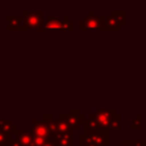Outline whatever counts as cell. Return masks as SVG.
Instances as JSON below:
<instances>
[{"instance_id":"cell-1","label":"cell","mask_w":146,"mask_h":146,"mask_svg":"<svg viewBox=\"0 0 146 146\" xmlns=\"http://www.w3.org/2000/svg\"><path fill=\"white\" fill-rule=\"evenodd\" d=\"M80 31H106L105 16L96 15L95 10H90L89 14L79 22Z\"/></svg>"},{"instance_id":"cell-2","label":"cell","mask_w":146,"mask_h":146,"mask_svg":"<svg viewBox=\"0 0 146 146\" xmlns=\"http://www.w3.org/2000/svg\"><path fill=\"white\" fill-rule=\"evenodd\" d=\"M73 31L74 30V22L70 18L68 15H64L62 18L58 16L49 15L46 23H43L42 31Z\"/></svg>"},{"instance_id":"cell-3","label":"cell","mask_w":146,"mask_h":146,"mask_svg":"<svg viewBox=\"0 0 146 146\" xmlns=\"http://www.w3.org/2000/svg\"><path fill=\"white\" fill-rule=\"evenodd\" d=\"M23 25L26 30H35L42 31L43 27V11L42 10H23Z\"/></svg>"},{"instance_id":"cell-4","label":"cell","mask_w":146,"mask_h":146,"mask_svg":"<svg viewBox=\"0 0 146 146\" xmlns=\"http://www.w3.org/2000/svg\"><path fill=\"white\" fill-rule=\"evenodd\" d=\"M116 113L115 108H99L96 112H94L92 114H90L89 116L91 119H94V121L96 122L98 129L100 130H110V125L111 122L113 120L114 114Z\"/></svg>"},{"instance_id":"cell-5","label":"cell","mask_w":146,"mask_h":146,"mask_svg":"<svg viewBox=\"0 0 146 146\" xmlns=\"http://www.w3.org/2000/svg\"><path fill=\"white\" fill-rule=\"evenodd\" d=\"M84 138L95 144L96 146H107L111 144V131L110 130H90V131H83L82 133Z\"/></svg>"},{"instance_id":"cell-6","label":"cell","mask_w":146,"mask_h":146,"mask_svg":"<svg viewBox=\"0 0 146 146\" xmlns=\"http://www.w3.org/2000/svg\"><path fill=\"white\" fill-rule=\"evenodd\" d=\"M58 117L63 119L73 130H78L80 129V125H81L82 120L84 119V115L80 113L78 108H71L67 114H59Z\"/></svg>"},{"instance_id":"cell-7","label":"cell","mask_w":146,"mask_h":146,"mask_svg":"<svg viewBox=\"0 0 146 146\" xmlns=\"http://www.w3.org/2000/svg\"><path fill=\"white\" fill-rule=\"evenodd\" d=\"M33 124V129H32V135L33 136H38V137H42L47 140H51L52 139V132L49 128V125L44 122H42L41 120H33L32 121Z\"/></svg>"},{"instance_id":"cell-8","label":"cell","mask_w":146,"mask_h":146,"mask_svg":"<svg viewBox=\"0 0 146 146\" xmlns=\"http://www.w3.org/2000/svg\"><path fill=\"white\" fill-rule=\"evenodd\" d=\"M49 128L51 132H57V133H74V130L63 120V119H55L50 124Z\"/></svg>"},{"instance_id":"cell-9","label":"cell","mask_w":146,"mask_h":146,"mask_svg":"<svg viewBox=\"0 0 146 146\" xmlns=\"http://www.w3.org/2000/svg\"><path fill=\"white\" fill-rule=\"evenodd\" d=\"M7 31H26L24 25L22 24L23 17L22 15H7Z\"/></svg>"},{"instance_id":"cell-10","label":"cell","mask_w":146,"mask_h":146,"mask_svg":"<svg viewBox=\"0 0 146 146\" xmlns=\"http://www.w3.org/2000/svg\"><path fill=\"white\" fill-rule=\"evenodd\" d=\"M57 146H74L73 133H52V139Z\"/></svg>"},{"instance_id":"cell-11","label":"cell","mask_w":146,"mask_h":146,"mask_svg":"<svg viewBox=\"0 0 146 146\" xmlns=\"http://www.w3.org/2000/svg\"><path fill=\"white\" fill-rule=\"evenodd\" d=\"M17 125L11 121V120H3L0 119V131L10 136V137H15L17 133Z\"/></svg>"},{"instance_id":"cell-12","label":"cell","mask_w":146,"mask_h":146,"mask_svg":"<svg viewBox=\"0 0 146 146\" xmlns=\"http://www.w3.org/2000/svg\"><path fill=\"white\" fill-rule=\"evenodd\" d=\"M16 139L18 140L21 146H31L32 144V132L29 130H17Z\"/></svg>"},{"instance_id":"cell-13","label":"cell","mask_w":146,"mask_h":146,"mask_svg":"<svg viewBox=\"0 0 146 146\" xmlns=\"http://www.w3.org/2000/svg\"><path fill=\"white\" fill-rule=\"evenodd\" d=\"M105 27L106 31H121V25L119 21L111 13L107 16H105Z\"/></svg>"},{"instance_id":"cell-14","label":"cell","mask_w":146,"mask_h":146,"mask_svg":"<svg viewBox=\"0 0 146 146\" xmlns=\"http://www.w3.org/2000/svg\"><path fill=\"white\" fill-rule=\"evenodd\" d=\"M110 13L116 17V19L119 21L121 26H124L127 24V13H125V10H111Z\"/></svg>"},{"instance_id":"cell-15","label":"cell","mask_w":146,"mask_h":146,"mask_svg":"<svg viewBox=\"0 0 146 146\" xmlns=\"http://www.w3.org/2000/svg\"><path fill=\"white\" fill-rule=\"evenodd\" d=\"M120 129H121V114L115 113L113 116V120L111 122V125H110V131L111 130H120Z\"/></svg>"},{"instance_id":"cell-16","label":"cell","mask_w":146,"mask_h":146,"mask_svg":"<svg viewBox=\"0 0 146 146\" xmlns=\"http://www.w3.org/2000/svg\"><path fill=\"white\" fill-rule=\"evenodd\" d=\"M141 114L138 113L136 114V117L132 120L131 124H130V129L131 130H140L141 129Z\"/></svg>"},{"instance_id":"cell-17","label":"cell","mask_w":146,"mask_h":146,"mask_svg":"<svg viewBox=\"0 0 146 146\" xmlns=\"http://www.w3.org/2000/svg\"><path fill=\"white\" fill-rule=\"evenodd\" d=\"M11 137L0 131V146H10Z\"/></svg>"},{"instance_id":"cell-18","label":"cell","mask_w":146,"mask_h":146,"mask_svg":"<svg viewBox=\"0 0 146 146\" xmlns=\"http://www.w3.org/2000/svg\"><path fill=\"white\" fill-rule=\"evenodd\" d=\"M46 141H47V139L32 135V144H31V146H42Z\"/></svg>"},{"instance_id":"cell-19","label":"cell","mask_w":146,"mask_h":146,"mask_svg":"<svg viewBox=\"0 0 146 146\" xmlns=\"http://www.w3.org/2000/svg\"><path fill=\"white\" fill-rule=\"evenodd\" d=\"M54 120H55V119H54V115H52V114H43V115H42V120H41V121H42V122H44V123H47V124L49 125Z\"/></svg>"},{"instance_id":"cell-20","label":"cell","mask_w":146,"mask_h":146,"mask_svg":"<svg viewBox=\"0 0 146 146\" xmlns=\"http://www.w3.org/2000/svg\"><path fill=\"white\" fill-rule=\"evenodd\" d=\"M132 146H146L145 139H131Z\"/></svg>"},{"instance_id":"cell-21","label":"cell","mask_w":146,"mask_h":146,"mask_svg":"<svg viewBox=\"0 0 146 146\" xmlns=\"http://www.w3.org/2000/svg\"><path fill=\"white\" fill-rule=\"evenodd\" d=\"M116 146H132L131 139H122V140L120 141V144H117Z\"/></svg>"},{"instance_id":"cell-22","label":"cell","mask_w":146,"mask_h":146,"mask_svg":"<svg viewBox=\"0 0 146 146\" xmlns=\"http://www.w3.org/2000/svg\"><path fill=\"white\" fill-rule=\"evenodd\" d=\"M10 146H21L18 140L16 139V137H11V140H10Z\"/></svg>"},{"instance_id":"cell-23","label":"cell","mask_w":146,"mask_h":146,"mask_svg":"<svg viewBox=\"0 0 146 146\" xmlns=\"http://www.w3.org/2000/svg\"><path fill=\"white\" fill-rule=\"evenodd\" d=\"M42 146H57V144L54 140H47Z\"/></svg>"}]
</instances>
